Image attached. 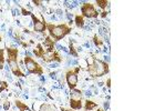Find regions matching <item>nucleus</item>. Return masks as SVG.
<instances>
[{"label": "nucleus", "instance_id": "nucleus-1", "mask_svg": "<svg viewBox=\"0 0 166 111\" xmlns=\"http://www.w3.org/2000/svg\"><path fill=\"white\" fill-rule=\"evenodd\" d=\"M47 29L49 31L50 38H53L55 41H59L71 32V28L65 23H62V25H50V23H48Z\"/></svg>", "mask_w": 166, "mask_h": 111}, {"label": "nucleus", "instance_id": "nucleus-2", "mask_svg": "<svg viewBox=\"0 0 166 111\" xmlns=\"http://www.w3.org/2000/svg\"><path fill=\"white\" fill-rule=\"evenodd\" d=\"M88 71L92 77H102L109 74V65L104 61L93 58V62L89 65Z\"/></svg>", "mask_w": 166, "mask_h": 111}, {"label": "nucleus", "instance_id": "nucleus-3", "mask_svg": "<svg viewBox=\"0 0 166 111\" xmlns=\"http://www.w3.org/2000/svg\"><path fill=\"white\" fill-rule=\"evenodd\" d=\"M23 61H24L26 68H27V70L30 72V74H39V76H42V74H43V69H42V67L38 63L37 61L33 60L30 56L26 55Z\"/></svg>", "mask_w": 166, "mask_h": 111}, {"label": "nucleus", "instance_id": "nucleus-4", "mask_svg": "<svg viewBox=\"0 0 166 111\" xmlns=\"http://www.w3.org/2000/svg\"><path fill=\"white\" fill-rule=\"evenodd\" d=\"M80 71V67H77L75 69L73 70H69L67 74H65V80H67V83L69 86V88L71 90L75 89L77 84H78V74Z\"/></svg>", "mask_w": 166, "mask_h": 111}, {"label": "nucleus", "instance_id": "nucleus-5", "mask_svg": "<svg viewBox=\"0 0 166 111\" xmlns=\"http://www.w3.org/2000/svg\"><path fill=\"white\" fill-rule=\"evenodd\" d=\"M81 12H82V17H87V18H97L99 17V12L97 11L94 5L90 4V2H85L83 4L81 7Z\"/></svg>", "mask_w": 166, "mask_h": 111}, {"label": "nucleus", "instance_id": "nucleus-6", "mask_svg": "<svg viewBox=\"0 0 166 111\" xmlns=\"http://www.w3.org/2000/svg\"><path fill=\"white\" fill-rule=\"evenodd\" d=\"M31 18L33 20V29H34V31L39 33L44 32V30L47 29V23L44 18L42 17V20H39L34 14H31Z\"/></svg>", "mask_w": 166, "mask_h": 111}, {"label": "nucleus", "instance_id": "nucleus-7", "mask_svg": "<svg viewBox=\"0 0 166 111\" xmlns=\"http://www.w3.org/2000/svg\"><path fill=\"white\" fill-rule=\"evenodd\" d=\"M5 49L7 50V53H8L7 62H10V61H18V53H19L18 49H16V48H8V47H5Z\"/></svg>", "mask_w": 166, "mask_h": 111}, {"label": "nucleus", "instance_id": "nucleus-8", "mask_svg": "<svg viewBox=\"0 0 166 111\" xmlns=\"http://www.w3.org/2000/svg\"><path fill=\"white\" fill-rule=\"evenodd\" d=\"M8 63H9V66H10L11 72H12L16 77H24V74H23V72L21 71V69H20V67H19V65H18V61H10Z\"/></svg>", "mask_w": 166, "mask_h": 111}, {"label": "nucleus", "instance_id": "nucleus-9", "mask_svg": "<svg viewBox=\"0 0 166 111\" xmlns=\"http://www.w3.org/2000/svg\"><path fill=\"white\" fill-rule=\"evenodd\" d=\"M42 59L46 61V62H51V61H58V62H61V61H62L60 55H59L57 51L51 52L50 56H48V55H47V52H46V55L42 57Z\"/></svg>", "mask_w": 166, "mask_h": 111}, {"label": "nucleus", "instance_id": "nucleus-10", "mask_svg": "<svg viewBox=\"0 0 166 111\" xmlns=\"http://www.w3.org/2000/svg\"><path fill=\"white\" fill-rule=\"evenodd\" d=\"M70 107L74 110L82 109V101L81 99H70Z\"/></svg>", "mask_w": 166, "mask_h": 111}, {"label": "nucleus", "instance_id": "nucleus-11", "mask_svg": "<svg viewBox=\"0 0 166 111\" xmlns=\"http://www.w3.org/2000/svg\"><path fill=\"white\" fill-rule=\"evenodd\" d=\"M44 45L47 46V52H53V49H54V41L51 39L50 37H47L46 40H44Z\"/></svg>", "mask_w": 166, "mask_h": 111}, {"label": "nucleus", "instance_id": "nucleus-12", "mask_svg": "<svg viewBox=\"0 0 166 111\" xmlns=\"http://www.w3.org/2000/svg\"><path fill=\"white\" fill-rule=\"evenodd\" d=\"M47 51H44V49H43V47H42L41 43H38L37 45V49H34L33 50V53L37 56V57H39V58H42L43 56L46 55Z\"/></svg>", "mask_w": 166, "mask_h": 111}, {"label": "nucleus", "instance_id": "nucleus-13", "mask_svg": "<svg viewBox=\"0 0 166 111\" xmlns=\"http://www.w3.org/2000/svg\"><path fill=\"white\" fill-rule=\"evenodd\" d=\"M97 103L94 101H91V100H87L85 101V105H84V110L85 111H91L92 109L97 108Z\"/></svg>", "mask_w": 166, "mask_h": 111}, {"label": "nucleus", "instance_id": "nucleus-14", "mask_svg": "<svg viewBox=\"0 0 166 111\" xmlns=\"http://www.w3.org/2000/svg\"><path fill=\"white\" fill-rule=\"evenodd\" d=\"M74 22H75V26L78 28H83L84 27V18L82 16H75V19H74Z\"/></svg>", "mask_w": 166, "mask_h": 111}, {"label": "nucleus", "instance_id": "nucleus-15", "mask_svg": "<svg viewBox=\"0 0 166 111\" xmlns=\"http://www.w3.org/2000/svg\"><path fill=\"white\" fill-rule=\"evenodd\" d=\"M16 106L19 108V110L20 111H32L29 107L26 105V103H23V102L19 101V100H16Z\"/></svg>", "mask_w": 166, "mask_h": 111}, {"label": "nucleus", "instance_id": "nucleus-16", "mask_svg": "<svg viewBox=\"0 0 166 111\" xmlns=\"http://www.w3.org/2000/svg\"><path fill=\"white\" fill-rule=\"evenodd\" d=\"M82 97V92L78 90V89H73L72 93H71V99H81Z\"/></svg>", "mask_w": 166, "mask_h": 111}, {"label": "nucleus", "instance_id": "nucleus-17", "mask_svg": "<svg viewBox=\"0 0 166 111\" xmlns=\"http://www.w3.org/2000/svg\"><path fill=\"white\" fill-rule=\"evenodd\" d=\"M39 111H55V109H54V107L50 106V105H48V103H43V105L40 107Z\"/></svg>", "mask_w": 166, "mask_h": 111}, {"label": "nucleus", "instance_id": "nucleus-18", "mask_svg": "<svg viewBox=\"0 0 166 111\" xmlns=\"http://www.w3.org/2000/svg\"><path fill=\"white\" fill-rule=\"evenodd\" d=\"M97 5L101 8V9H105L106 7L109 6V1L107 0H97Z\"/></svg>", "mask_w": 166, "mask_h": 111}, {"label": "nucleus", "instance_id": "nucleus-19", "mask_svg": "<svg viewBox=\"0 0 166 111\" xmlns=\"http://www.w3.org/2000/svg\"><path fill=\"white\" fill-rule=\"evenodd\" d=\"M5 50L0 49V69H4V65H5Z\"/></svg>", "mask_w": 166, "mask_h": 111}, {"label": "nucleus", "instance_id": "nucleus-20", "mask_svg": "<svg viewBox=\"0 0 166 111\" xmlns=\"http://www.w3.org/2000/svg\"><path fill=\"white\" fill-rule=\"evenodd\" d=\"M93 42H94V45L97 47H101L102 45H103V41L97 37V35H94V36H93Z\"/></svg>", "mask_w": 166, "mask_h": 111}, {"label": "nucleus", "instance_id": "nucleus-21", "mask_svg": "<svg viewBox=\"0 0 166 111\" xmlns=\"http://www.w3.org/2000/svg\"><path fill=\"white\" fill-rule=\"evenodd\" d=\"M69 48H70V53L73 56V57H78V52L75 51V49H74V47H73V41L71 40L69 43Z\"/></svg>", "mask_w": 166, "mask_h": 111}, {"label": "nucleus", "instance_id": "nucleus-22", "mask_svg": "<svg viewBox=\"0 0 166 111\" xmlns=\"http://www.w3.org/2000/svg\"><path fill=\"white\" fill-rule=\"evenodd\" d=\"M31 14H32L31 11H28V10H26L23 7H21V14H22V16H31Z\"/></svg>", "mask_w": 166, "mask_h": 111}, {"label": "nucleus", "instance_id": "nucleus-23", "mask_svg": "<svg viewBox=\"0 0 166 111\" xmlns=\"http://www.w3.org/2000/svg\"><path fill=\"white\" fill-rule=\"evenodd\" d=\"M7 88H8V83L6 82V81H2V82H1V87H0V92L4 91V90Z\"/></svg>", "mask_w": 166, "mask_h": 111}, {"label": "nucleus", "instance_id": "nucleus-24", "mask_svg": "<svg viewBox=\"0 0 166 111\" xmlns=\"http://www.w3.org/2000/svg\"><path fill=\"white\" fill-rule=\"evenodd\" d=\"M9 108H10V102L9 101H6L5 105H4V109H5V110H8Z\"/></svg>", "mask_w": 166, "mask_h": 111}, {"label": "nucleus", "instance_id": "nucleus-25", "mask_svg": "<svg viewBox=\"0 0 166 111\" xmlns=\"http://www.w3.org/2000/svg\"><path fill=\"white\" fill-rule=\"evenodd\" d=\"M106 16H107V11H103V12H102V14H101V17H102V18H105Z\"/></svg>", "mask_w": 166, "mask_h": 111}, {"label": "nucleus", "instance_id": "nucleus-26", "mask_svg": "<svg viewBox=\"0 0 166 111\" xmlns=\"http://www.w3.org/2000/svg\"><path fill=\"white\" fill-rule=\"evenodd\" d=\"M106 86H107V88H110L111 87V79L110 78L107 79V81H106Z\"/></svg>", "mask_w": 166, "mask_h": 111}, {"label": "nucleus", "instance_id": "nucleus-27", "mask_svg": "<svg viewBox=\"0 0 166 111\" xmlns=\"http://www.w3.org/2000/svg\"><path fill=\"white\" fill-rule=\"evenodd\" d=\"M33 4H34V5H37V6H40L42 4V1H36V0H34V1H33Z\"/></svg>", "mask_w": 166, "mask_h": 111}, {"label": "nucleus", "instance_id": "nucleus-28", "mask_svg": "<svg viewBox=\"0 0 166 111\" xmlns=\"http://www.w3.org/2000/svg\"><path fill=\"white\" fill-rule=\"evenodd\" d=\"M97 111H104L103 109H97Z\"/></svg>", "mask_w": 166, "mask_h": 111}, {"label": "nucleus", "instance_id": "nucleus-29", "mask_svg": "<svg viewBox=\"0 0 166 111\" xmlns=\"http://www.w3.org/2000/svg\"><path fill=\"white\" fill-rule=\"evenodd\" d=\"M1 41H2V38L0 37V42H1Z\"/></svg>", "mask_w": 166, "mask_h": 111}]
</instances>
